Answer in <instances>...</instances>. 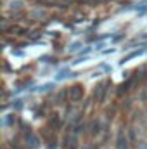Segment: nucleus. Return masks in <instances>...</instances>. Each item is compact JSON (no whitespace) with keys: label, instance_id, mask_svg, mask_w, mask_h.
Listing matches in <instances>:
<instances>
[{"label":"nucleus","instance_id":"nucleus-1","mask_svg":"<svg viewBox=\"0 0 147 149\" xmlns=\"http://www.w3.org/2000/svg\"><path fill=\"white\" fill-rule=\"evenodd\" d=\"M114 149H132V141L128 137V132L119 128L116 132V139H114Z\"/></svg>","mask_w":147,"mask_h":149},{"label":"nucleus","instance_id":"nucleus-2","mask_svg":"<svg viewBox=\"0 0 147 149\" xmlns=\"http://www.w3.org/2000/svg\"><path fill=\"white\" fill-rule=\"evenodd\" d=\"M83 94H85V90H83V85H80V83L73 85V87L68 90V95H69V99H71L73 102H78L80 99H83Z\"/></svg>","mask_w":147,"mask_h":149},{"label":"nucleus","instance_id":"nucleus-3","mask_svg":"<svg viewBox=\"0 0 147 149\" xmlns=\"http://www.w3.org/2000/svg\"><path fill=\"white\" fill-rule=\"evenodd\" d=\"M87 128H88V134H90L92 137H97V135H101V132H102V123H101V120H92Z\"/></svg>","mask_w":147,"mask_h":149},{"label":"nucleus","instance_id":"nucleus-4","mask_svg":"<svg viewBox=\"0 0 147 149\" xmlns=\"http://www.w3.org/2000/svg\"><path fill=\"white\" fill-rule=\"evenodd\" d=\"M26 144H28V148L30 149H37L40 146V137L35 135V134H28V137H26Z\"/></svg>","mask_w":147,"mask_h":149},{"label":"nucleus","instance_id":"nucleus-5","mask_svg":"<svg viewBox=\"0 0 147 149\" xmlns=\"http://www.w3.org/2000/svg\"><path fill=\"white\" fill-rule=\"evenodd\" d=\"M66 146H68V149H78V135L76 134H69L66 137Z\"/></svg>","mask_w":147,"mask_h":149},{"label":"nucleus","instance_id":"nucleus-6","mask_svg":"<svg viewBox=\"0 0 147 149\" xmlns=\"http://www.w3.org/2000/svg\"><path fill=\"white\" fill-rule=\"evenodd\" d=\"M126 132H128V137H130L132 144H133V142H137V139H139V134H137V127H130Z\"/></svg>","mask_w":147,"mask_h":149},{"label":"nucleus","instance_id":"nucleus-7","mask_svg":"<svg viewBox=\"0 0 147 149\" xmlns=\"http://www.w3.org/2000/svg\"><path fill=\"white\" fill-rule=\"evenodd\" d=\"M64 99H66V92L62 90L55 95V104H64Z\"/></svg>","mask_w":147,"mask_h":149},{"label":"nucleus","instance_id":"nucleus-8","mask_svg":"<svg viewBox=\"0 0 147 149\" xmlns=\"http://www.w3.org/2000/svg\"><path fill=\"white\" fill-rule=\"evenodd\" d=\"M81 149H99L95 144H83V148Z\"/></svg>","mask_w":147,"mask_h":149},{"label":"nucleus","instance_id":"nucleus-9","mask_svg":"<svg viewBox=\"0 0 147 149\" xmlns=\"http://www.w3.org/2000/svg\"><path fill=\"white\" fill-rule=\"evenodd\" d=\"M137 149H147V142H139L137 144Z\"/></svg>","mask_w":147,"mask_h":149},{"label":"nucleus","instance_id":"nucleus-10","mask_svg":"<svg viewBox=\"0 0 147 149\" xmlns=\"http://www.w3.org/2000/svg\"><path fill=\"white\" fill-rule=\"evenodd\" d=\"M50 123H52V125H55V127L59 125V118H57V114H55V118H52V120H50Z\"/></svg>","mask_w":147,"mask_h":149},{"label":"nucleus","instance_id":"nucleus-11","mask_svg":"<svg viewBox=\"0 0 147 149\" xmlns=\"http://www.w3.org/2000/svg\"><path fill=\"white\" fill-rule=\"evenodd\" d=\"M3 149H7V148H3Z\"/></svg>","mask_w":147,"mask_h":149}]
</instances>
